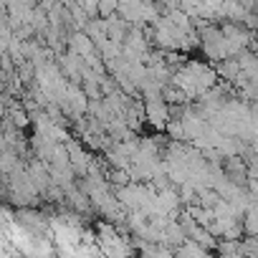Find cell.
Returning <instances> with one entry per match:
<instances>
[{
	"instance_id": "cell-1",
	"label": "cell",
	"mask_w": 258,
	"mask_h": 258,
	"mask_svg": "<svg viewBox=\"0 0 258 258\" xmlns=\"http://www.w3.org/2000/svg\"><path fill=\"white\" fill-rule=\"evenodd\" d=\"M142 114L157 129H162L167 124V119H170V104L162 99V91H147L145 94V109H142Z\"/></svg>"
},
{
	"instance_id": "cell-2",
	"label": "cell",
	"mask_w": 258,
	"mask_h": 258,
	"mask_svg": "<svg viewBox=\"0 0 258 258\" xmlns=\"http://www.w3.org/2000/svg\"><path fill=\"white\" fill-rule=\"evenodd\" d=\"M69 46H71V51H74L76 56H81V58L96 51L94 41H91V38H89L86 33H74V36L69 38Z\"/></svg>"
},
{
	"instance_id": "cell-3",
	"label": "cell",
	"mask_w": 258,
	"mask_h": 258,
	"mask_svg": "<svg viewBox=\"0 0 258 258\" xmlns=\"http://www.w3.org/2000/svg\"><path fill=\"white\" fill-rule=\"evenodd\" d=\"M177 253H180V255H208V248H203V245H200L198 240H192V238H185V240L180 243Z\"/></svg>"
},
{
	"instance_id": "cell-4",
	"label": "cell",
	"mask_w": 258,
	"mask_h": 258,
	"mask_svg": "<svg viewBox=\"0 0 258 258\" xmlns=\"http://www.w3.org/2000/svg\"><path fill=\"white\" fill-rule=\"evenodd\" d=\"M11 116H13V124H16V126H26V124H28V116H26L21 109H13Z\"/></svg>"
}]
</instances>
